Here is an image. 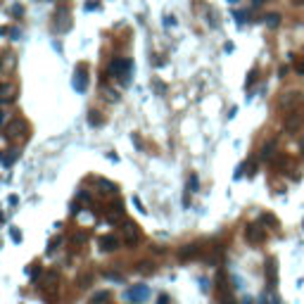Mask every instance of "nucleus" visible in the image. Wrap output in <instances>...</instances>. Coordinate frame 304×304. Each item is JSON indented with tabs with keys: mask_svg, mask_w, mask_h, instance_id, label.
<instances>
[{
	"mask_svg": "<svg viewBox=\"0 0 304 304\" xmlns=\"http://www.w3.org/2000/svg\"><path fill=\"white\" fill-rule=\"evenodd\" d=\"M304 124V114L302 112H292V114H287L285 117V131H290V133H295V131H300Z\"/></svg>",
	"mask_w": 304,
	"mask_h": 304,
	"instance_id": "nucleus-1",
	"label": "nucleus"
},
{
	"mask_svg": "<svg viewBox=\"0 0 304 304\" xmlns=\"http://www.w3.org/2000/svg\"><path fill=\"white\" fill-rule=\"evenodd\" d=\"M245 238H247L250 243H262V240H264V228H259L257 223H250V226L245 228Z\"/></svg>",
	"mask_w": 304,
	"mask_h": 304,
	"instance_id": "nucleus-2",
	"label": "nucleus"
},
{
	"mask_svg": "<svg viewBox=\"0 0 304 304\" xmlns=\"http://www.w3.org/2000/svg\"><path fill=\"white\" fill-rule=\"evenodd\" d=\"M100 245H102V250L105 252L119 250V240H117L114 235H102V238H100Z\"/></svg>",
	"mask_w": 304,
	"mask_h": 304,
	"instance_id": "nucleus-3",
	"label": "nucleus"
},
{
	"mask_svg": "<svg viewBox=\"0 0 304 304\" xmlns=\"http://www.w3.org/2000/svg\"><path fill=\"white\" fill-rule=\"evenodd\" d=\"M266 273H268V281H271V285H276V281H278V268H276V262H273V259L268 262Z\"/></svg>",
	"mask_w": 304,
	"mask_h": 304,
	"instance_id": "nucleus-4",
	"label": "nucleus"
},
{
	"mask_svg": "<svg viewBox=\"0 0 304 304\" xmlns=\"http://www.w3.org/2000/svg\"><path fill=\"white\" fill-rule=\"evenodd\" d=\"M145 295H147V290H145V287H136V290H128V292H126V297H128V300H143Z\"/></svg>",
	"mask_w": 304,
	"mask_h": 304,
	"instance_id": "nucleus-5",
	"label": "nucleus"
},
{
	"mask_svg": "<svg viewBox=\"0 0 304 304\" xmlns=\"http://www.w3.org/2000/svg\"><path fill=\"white\" fill-rule=\"evenodd\" d=\"M12 90H15V88H12V83H5V86H2V102H5V105L15 98V95H12Z\"/></svg>",
	"mask_w": 304,
	"mask_h": 304,
	"instance_id": "nucleus-6",
	"label": "nucleus"
},
{
	"mask_svg": "<svg viewBox=\"0 0 304 304\" xmlns=\"http://www.w3.org/2000/svg\"><path fill=\"white\" fill-rule=\"evenodd\" d=\"M15 157H17V152H15V150H10V155H5V160H2V164H5V166H10V164L15 162Z\"/></svg>",
	"mask_w": 304,
	"mask_h": 304,
	"instance_id": "nucleus-7",
	"label": "nucleus"
},
{
	"mask_svg": "<svg viewBox=\"0 0 304 304\" xmlns=\"http://www.w3.org/2000/svg\"><path fill=\"white\" fill-rule=\"evenodd\" d=\"M292 102H297V93H290L285 100H283V105H292Z\"/></svg>",
	"mask_w": 304,
	"mask_h": 304,
	"instance_id": "nucleus-8",
	"label": "nucleus"
},
{
	"mask_svg": "<svg viewBox=\"0 0 304 304\" xmlns=\"http://www.w3.org/2000/svg\"><path fill=\"white\" fill-rule=\"evenodd\" d=\"M195 188H197V176H193L190 183H188V190H190V193H195Z\"/></svg>",
	"mask_w": 304,
	"mask_h": 304,
	"instance_id": "nucleus-9",
	"label": "nucleus"
},
{
	"mask_svg": "<svg viewBox=\"0 0 304 304\" xmlns=\"http://www.w3.org/2000/svg\"><path fill=\"white\" fill-rule=\"evenodd\" d=\"M268 24L276 26V24H278V15H271V17H268Z\"/></svg>",
	"mask_w": 304,
	"mask_h": 304,
	"instance_id": "nucleus-10",
	"label": "nucleus"
},
{
	"mask_svg": "<svg viewBox=\"0 0 304 304\" xmlns=\"http://www.w3.org/2000/svg\"><path fill=\"white\" fill-rule=\"evenodd\" d=\"M12 240H15V243H19V240H21V233H17V231H12Z\"/></svg>",
	"mask_w": 304,
	"mask_h": 304,
	"instance_id": "nucleus-11",
	"label": "nucleus"
},
{
	"mask_svg": "<svg viewBox=\"0 0 304 304\" xmlns=\"http://www.w3.org/2000/svg\"><path fill=\"white\" fill-rule=\"evenodd\" d=\"M297 72L304 74V62H300V64H297Z\"/></svg>",
	"mask_w": 304,
	"mask_h": 304,
	"instance_id": "nucleus-12",
	"label": "nucleus"
}]
</instances>
